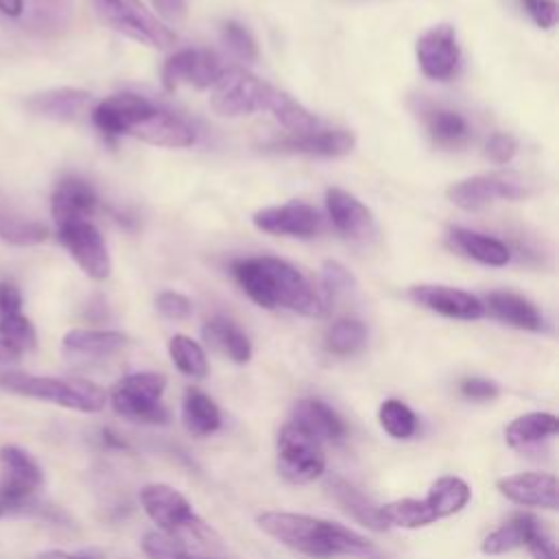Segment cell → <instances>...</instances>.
Wrapping results in <instances>:
<instances>
[{"label":"cell","mask_w":559,"mask_h":559,"mask_svg":"<svg viewBox=\"0 0 559 559\" xmlns=\"http://www.w3.org/2000/svg\"><path fill=\"white\" fill-rule=\"evenodd\" d=\"M231 273L247 297L262 308H286L304 317H321L325 304L312 284L286 260L273 255L238 258Z\"/></svg>","instance_id":"6da1fadb"},{"label":"cell","mask_w":559,"mask_h":559,"mask_svg":"<svg viewBox=\"0 0 559 559\" xmlns=\"http://www.w3.org/2000/svg\"><path fill=\"white\" fill-rule=\"evenodd\" d=\"M258 526L280 544L312 559L365 557L373 552V544L365 535L306 513L264 511L258 515Z\"/></svg>","instance_id":"7a4b0ae2"},{"label":"cell","mask_w":559,"mask_h":559,"mask_svg":"<svg viewBox=\"0 0 559 559\" xmlns=\"http://www.w3.org/2000/svg\"><path fill=\"white\" fill-rule=\"evenodd\" d=\"M0 389L50 402L79 413H98L105 408L107 393L98 384L81 378H55V376H31L22 371H2Z\"/></svg>","instance_id":"3957f363"},{"label":"cell","mask_w":559,"mask_h":559,"mask_svg":"<svg viewBox=\"0 0 559 559\" xmlns=\"http://www.w3.org/2000/svg\"><path fill=\"white\" fill-rule=\"evenodd\" d=\"M140 504L144 513L157 524L159 533L183 542L186 535L205 537L212 531L194 513L188 498L166 483H148L140 489Z\"/></svg>","instance_id":"277c9868"},{"label":"cell","mask_w":559,"mask_h":559,"mask_svg":"<svg viewBox=\"0 0 559 559\" xmlns=\"http://www.w3.org/2000/svg\"><path fill=\"white\" fill-rule=\"evenodd\" d=\"M166 378L155 371H140L120 378L111 389V408L138 424H164L168 411L162 404Z\"/></svg>","instance_id":"5b68a950"},{"label":"cell","mask_w":559,"mask_h":559,"mask_svg":"<svg viewBox=\"0 0 559 559\" xmlns=\"http://www.w3.org/2000/svg\"><path fill=\"white\" fill-rule=\"evenodd\" d=\"M100 17L124 37L144 46L168 50L175 46L177 35L157 15H153L140 0H94Z\"/></svg>","instance_id":"8992f818"},{"label":"cell","mask_w":559,"mask_h":559,"mask_svg":"<svg viewBox=\"0 0 559 559\" xmlns=\"http://www.w3.org/2000/svg\"><path fill=\"white\" fill-rule=\"evenodd\" d=\"M269 83L251 74L240 66L223 68L221 76L212 85L210 107L223 118L251 116L264 109Z\"/></svg>","instance_id":"52a82bcc"},{"label":"cell","mask_w":559,"mask_h":559,"mask_svg":"<svg viewBox=\"0 0 559 559\" xmlns=\"http://www.w3.org/2000/svg\"><path fill=\"white\" fill-rule=\"evenodd\" d=\"M277 469L297 485L317 480L325 472L323 443L293 421H286L277 435Z\"/></svg>","instance_id":"ba28073f"},{"label":"cell","mask_w":559,"mask_h":559,"mask_svg":"<svg viewBox=\"0 0 559 559\" xmlns=\"http://www.w3.org/2000/svg\"><path fill=\"white\" fill-rule=\"evenodd\" d=\"M44 485L39 463L17 445L0 448V502L7 511L35 507V493Z\"/></svg>","instance_id":"9c48e42d"},{"label":"cell","mask_w":559,"mask_h":559,"mask_svg":"<svg viewBox=\"0 0 559 559\" xmlns=\"http://www.w3.org/2000/svg\"><path fill=\"white\" fill-rule=\"evenodd\" d=\"M57 236L87 277L105 280L109 275L111 260L105 240L94 223H90L87 218L61 223L57 225Z\"/></svg>","instance_id":"30bf717a"},{"label":"cell","mask_w":559,"mask_h":559,"mask_svg":"<svg viewBox=\"0 0 559 559\" xmlns=\"http://www.w3.org/2000/svg\"><path fill=\"white\" fill-rule=\"evenodd\" d=\"M415 55L424 76L450 81L461 68V48L456 31L450 24L430 26L415 44Z\"/></svg>","instance_id":"8fae6325"},{"label":"cell","mask_w":559,"mask_h":559,"mask_svg":"<svg viewBox=\"0 0 559 559\" xmlns=\"http://www.w3.org/2000/svg\"><path fill=\"white\" fill-rule=\"evenodd\" d=\"M528 190L504 175H474L448 186L445 197L450 203L465 212H476L493 203L496 199L518 201L524 199Z\"/></svg>","instance_id":"7c38bea8"},{"label":"cell","mask_w":559,"mask_h":559,"mask_svg":"<svg viewBox=\"0 0 559 559\" xmlns=\"http://www.w3.org/2000/svg\"><path fill=\"white\" fill-rule=\"evenodd\" d=\"M408 297L424 306L426 310H432L448 319H461V321H476L485 314V304L465 290L441 286V284H417L408 288Z\"/></svg>","instance_id":"4fadbf2b"},{"label":"cell","mask_w":559,"mask_h":559,"mask_svg":"<svg viewBox=\"0 0 559 559\" xmlns=\"http://www.w3.org/2000/svg\"><path fill=\"white\" fill-rule=\"evenodd\" d=\"M253 225L260 231L273 236H290V238H310L319 231L321 218L319 212L308 203H284L258 210L253 214Z\"/></svg>","instance_id":"5bb4252c"},{"label":"cell","mask_w":559,"mask_h":559,"mask_svg":"<svg viewBox=\"0 0 559 559\" xmlns=\"http://www.w3.org/2000/svg\"><path fill=\"white\" fill-rule=\"evenodd\" d=\"M127 135H133L146 144L153 146H166V148H183L194 142L192 127L175 116L173 111L151 105L140 120L129 129Z\"/></svg>","instance_id":"9a60e30c"},{"label":"cell","mask_w":559,"mask_h":559,"mask_svg":"<svg viewBox=\"0 0 559 559\" xmlns=\"http://www.w3.org/2000/svg\"><path fill=\"white\" fill-rule=\"evenodd\" d=\"M356 146V138L352 131L334 129V131H306V133H288L264 144L269 151L280 153H297L312 157H343L352 153Z\"/></svg>","instance_id":"2e32d148"},{"label":"cell","mask_w":559,"mask_h":559,"mask_svg":"<svg viewBox=\"0 0 559 559\" xmlns=\"http://www.w3.org/2000/svg\"><path fill=\"white\" fill-rule=\"evenodd\" d=\"M153 103L140 94L133 92H120L114 96H107L92 109V122L94 127L109 140H116L120 135H127L129 129L140 120V116L151 107Z\"/></svg>","instance_id":"e0dca14e"},{"label":"cell","mask_w":559,"mask_h":559,"mask_svg":"<svg viewBox=\"0 0 559 559\" xmlns=\"http://www.w3.org/2000/svg\"><path fill=\"white\" fill-rule=\"evenodd\" d=\"M498 491L520 504V507H539V509H557V478L546 472H520L500 478Z\"/></svg>","instance_id":"ac0fdd59"},{"label":"cell","mask_w":559,"mask_h":559,"mask_svg":"<svg viewBox=\"0 0 559 559\" xmlns=\"http://www.w3.org/2000/svg\"><path fill=\"white\" fill-rule=\"evenodd\" d=\"M328 216L332 218L334 229L345 238H367L373 231V214L365 203H360L354 194L341 188H328L325 192Z\"/></svg>","instance_id":"d6986e66"},{"label":"cell","mask_w":559,"mask_h":559,"mask_svg":"<svg viewBox=\"0 0 559 559\" xmlns=\"http://www.w3.org/2000/svg\"><path fill=\"white\" fill-rule=\"evenodd\" d=\"M295 426H299L301 430H306L308 435H312L317 441H330V443H338L345 439L347 435V426L341 419V415L328 406L321 400H299L293 411H290V419Z\"/></svg>","instance_id":"ffe728a7"},{"label":"cell","mask_w":559,"mask_h":559,"mask_svg":"<svg viewBox=\"0 0 559 559\" xmlns=\"http://www.w3.org/2000/svg\"><path fill=\"white\" fill-rule=\"evenodd\" d=\"M96 205H98L96 190L81 177L61 179L50 199L55 225H61L68 221H81V218L90 221V216L96 212Z\"/></svg>","instance_id":"44dd1931"},{"label":"cell","mask_w":559,"mask_h":559,"mask_svg":"<svg viewBox=\"0 0 559 559\" xmlns=\"http://www.w3.org/2000/svg\"><path fill=\"white\" fill-rule=\"evenodd\" d=\"M485 310L489 314L511 328L528 330V332H542L546 328L542 312L533 301L526 297L511 293V290H493L485 297Z\"/></svg>","instance_id":"7402d4cb"},{"label":"cell","mask_w":559,"mask_h":559,"mask_svg":"<svg viewBox=\"0 0 559 559\" xmlns=\"http://www.w3.org/2000/svg\"><path fill=\"white\" fill-rule=\"evenodd\" d=\"M92 103V94L79 87H55L39 94H33L26 100V107L44 118L70 122L76 120Z\"/></svg>","instance_id":"603a6c76"},{"label":"cell","mask_w":559,"mask_h":559,"mask_svg":"<svg viewBox=\"0 0 559 559\" xmlns=\"http://www.w3.org/2000/svg\"><path fill=\"white\" fill-rule=\"evenodd\" d=\"M127 345V336L116 330H70L63 336V352L79 360H100Z\"/></svg>","instance_id":"cb8c5ba5"},{"label":"cell","mask_w":559,"mask_h":559,"mask_svg":"<svg viewBox=\"0 0 559 559\" xmlns=\"http://www.w3.org/2000/svg\"><path fill=\"white\" fill-rule=\"evenodd\" d=\"M448 240H450L452 249H456L463 255H467L480 264H487V266H504L511 260V251L502 240L491 238L480 231H474V229L452 227L448 234Z\"/></svg>","instance_id":"d4e9b609"},{"label":"cell","mask_w":559,"mask_h":559,"mask_svg":"<svg viewBox=\"0 0 559 559\" xmlns=\"http://www.w3.org/2000/svg\"><path fill=\"white\" fill-rule=\"evenodd\" d=\"M325 487L330 491V496L356 520L360 522L362 526L371 528V531H384V522L380 518V507L367 498L360 489H356L349 480L336 476V474H330L328 480H325Z\"/></svg>","instance_id":"484cf974"},{"label":"cell","mask_w":559,"mask_h":559,"mask_svg":"<svg viewBox=\"0 0 559 559\" xmlns=\"http://www.w3.org/2000/svg\"><path fill=\"white\" fill-rule=\"evenodd\" d=\"M37 345V334L22 312L9 314L0 319V369L11 371L13 365L22 360V356Z\"/></svg>","instance_id":"4316f807"},{"label":"cell","mask_w":559,"mask_h":559,"mask_svg":"<svg viewBox=\"0 0 559 559\" xmlns=\"http://www.w3.org/2000/svg\"><path fill=\"white\" fill-rule=\"evenodd\" d=\"M201 334L210 347H214L229 360L238 365H245L251 360V343L234 321L225 317H212L210 321L203 323Z\"/></svg>","instance_id":"83f0119b"},{"label":"cell","mask_w":559,"mask_h":559,"mask_svg":"<svg viewBox=\"0 0 559 559\" xmlns=\"http://www.w3.org/2000/svg\"><path fill=\"white\" fill-rule=\"evenodd\" d=\"M539 526H542V522L535 515L515 513L483 539L480 550L485 555H504V552H511L515 548H522V546H526L528 537Z\"/></svg>","instance_id":"f1b7e54d"},{"label":"cell","mask_w":559,"mask_h":559,"mask_svg":"<svg viewBox=\"0 0 559 559\" xmlns=\"http://www.w3.org/2000/svg\"><path fill=\"white\" fill-rule=\"evenodd\" d=\"M181 421L194 437H207L221 428V411L216 402L201 389H186L181 404Z\"/></svg>","instance_id":"f546056e"},{"label":"cell","mask_w":559,"mask_h":559,"mask_svg":"<svg viewBox=\"0 0 559 559\" xmlns=\"http://www.w3.org/2000/svg\"><path fill=\"white\" fill-rule=\"evenodd\" d=\"M557 430H559V421L552 413L533 411L515 417L504 428V439L511 448H528L555 437Z\"/></svg>","instance_id":"4dcf8cb0"},{"label":"cell","mask_w":559,"mask_h":559,"mask_svg":"<svg viewBox=\"0 0 559 559\" xmlns=\"http://www.w3.org/2000/svg\"><path fill=\"white\" fill-rule=\"evenodd\" d=\"M262 111H269L288 133H306L312 131L317 124L314 116L301 103L273 85H269Z\"/></svg>","instance_id":"1f68e13d"},{"label":"cell","mask_w":559,"mask_h":559,"mask_svg":"<svg viewBox=\"0 0 559 559\" xmlns=\"http://www.w3.org/2000/svg\"><path fill=\"white\" fill-rule=\"evenodd\" d=\"M469 498H472V489L463 478L441 476L430 485L424 500L430 507V511L435 513V518L439 520V518H448V515H454L461 509H465Z\"/></svg>","instance_id":"d6a6232c"},{"label":"cell","mask_w":559,"mask_h":559,"mask_svg":"<svg viewBox=\"0 0 559 559\" xmlns=\"http://www.w3.org/2000/svg\"><path fill=\"white\" fill-rule=\"evenodd\" d=\"M48 238V227L39 221L22 216L7 203H0V240L17 247L39 245Z\"/></svg>","instance_id":"836d02e7"},{"label":"cell","mask_w":559,"mask_h":559,"mask_svg":"<svg viewBox=\"0 0 559 559\" xmlns=\"http://www.w3.org/2000/svg\"><path fill=\"white\" fill-rule=\"evenodd\" d=\"M424 124H426V131L432 138V142L439 146H459L469 135L467 120L459 111H452V109L432 107V109L424 111Z\"/></svg>","instance_id":"e575fe53"},{"label":"cell","mask_w":559,"mask_h":559,"mask_svg":"<svg viewBox=\"0 0 559 559\" xmlns=\"http://www.w3.org/2000/svg\"><path fill=\"white\" fill-rule=\"evenodd\" d=\"M380 518L384 526L393 528H424L437 522L435 513L426 504V500L417 498H400L380 507Z\"/></svg>","instance_id":"d590c367"},{"label":"cell","mask_w":559,"mask_h":559,"mask_svg":"<svg viewBox=\"0 0 559 559\" xmlns=\"http://www.w3.org/2000/svg\"><path fill=\"white\" fill-rule=\"evenodd\" d=\"M168 354H170L173 365H175L183 376H190V378H205L207 371H210L207 356H205L203 347H201L197 341H192L190 336H186V334H175V336L168 341Z\"/></svg>","instance_id":"8d00e7d4"},{"label":"cell","mask_w":559,"mask_h":559,"mask_svg":"<svg viewBox=\"0 0 559 559\" xmlns=\"http://www.w3.org/2000/svg\"><path fill=\"white\" fill-rule=\"evenodd\" d=\"M367 341V328L358 319H338L325 332V347L336 356L358 352Z\"/></svg>","instance_id":"74e56055"},{"label":"cell","mask_w":559,"mask_h":559,"mask_svg":"<svg viewBox=\"0 0 559 559\" xmlns=\"http://www.w3.org/2000/svg\"><path fill=\"white\" fill-rule=\"evenodd\" d=\"M378 419H380V426L384 428V432L393 439H411L419 428L417 415L404 402H400L395 397H389L380 404Z\"/></svg>","instance_id":"f35d334b"},{"label":"cell","mask_w":559,"mask_h":559,"mask_svg":"<svg viewBox=\"0 0 559 559\" xmlns=\"http://www.w3.org/2000/svg\"><path fill=\"white\" fill-rule=\"evenodd\" d=\"M142 550L148 559H212L205 555H197L183 542L168 537L159 531H148L142 537Z\"/></svg>","instance_id":"ab89813d"},{"label":"cell","mask_w":559,"mask_h":559,"mask_svg":"<svg viewBox=\"0 0 559 559\" xmlns=\"http://www.w3.org/2000/svg\"><path fill=\"white\" fill-rule=\"evenodd\" d=\"M221 39L223 44L242 61H255L258 59V44L253 35L238 22L227 20L221 26Z\"/></svg>","instance_id":"60d3db41"},{"label":"cell","mask_w":559,"mask_h":559,"mask_svg":"<svg viewBox=\"0 0 559 559\" xmlns=\"http://www.w3.org/2000/svg\"><path fill=\"white\" fill-rule=\"evenodd\" d=\"M221 72H223L221 61L212 50H197L194 48V59H192L188 85H192L197 90L212 87L216 83V79L221 76Z\"/></svg>","instance_id":"b9f144b4"},{"label":"cell","mask_w":559,"mask_h":559,"mask_svg":"<svg viewBox=\"0 0 559 559\" xmlns=\"http://www.w3.org/2000/svg\"><path fill=\"white\" fill-rule=\"evenodd\" d=\"M72 15L70 0H33V20L41 28H61Z\"/></svg>","instance_id":"7bdbcfd3"},{"label":"cell","mask_w":559,"mask_h":559,"mask_svg":"<svg viewBox=\"0 0 559 559\" xmlns=\"http://www.w3.org/2000/svg\"><path fill=\"white\" fill-rule=\"evenodd\" d=\"M192 59H194V48H186L168 57V61L162 68V85L166 92H175L183 83L188 85Z\"/></svg>","instance_id":"ee69618b"},{"label":"cell","mask_w":559,"mask_h":559,"mask_svg":"<svg viewBox=\"0 0 559 559\" xmlns=\"http://www.w3.org/2000/svg\"><path fill=\"white\" fill-rule=\"evenodd\" d=\"M321 286L328 295H338L354 286V275L336 260H325L321 266Z\"/></svg>","instance_id":"f6af8a7d"},{"label":"cell","mask_w":559,"mask_h":559,"mask_svg":"<svg viewBox=\"0 0 559 559\" xmlns=\"http://www.w3.org/2000/svg\"><path fill=\"white\" fill-rule=\"evenodd\" d=\"M155 306L166 319H173V321H183L192 314V301L186 295L175 290L159 293L155 299Z\"/></svg>","instance_id":"bcb514c9"},{"label":"cell","mask_w":559,"mask_h":559,"mask_svg":"<svg viewBox=\"0 0 559 559\" xmlns=\"http://www.w3.org/2000/svg\"><path fill=\"white\" fill-rule=\"evenodd\" d=\"M518 153V140L511 133H493L485 144V155L493 164H509Z\"/></svg>","instance_id":"7dc6e473"},{"label":"cell","mask_w":559,"mask_h":559,"mask_svg":"<svg viewBox=\"0 0 559 559\" xmlns=\"http://www.w3.org/2000/svg\"><path fill=\"white\" fill-rule=\"evenodd\" d=\"M524 11L539 28H552L557 22V2L555 0H520Z\"/></svg>","instance_id":"c3c4849f"},{"label":"cell","mask_w":559,"mask_h":559,"mask_svg":"<svg viewBox=\"0 0 559 559\" xmlns=\"http://www.w3.org/2000/svg\"><path fill=\"white\" fill-rule=\"evenodd\" d=\"M461 393L469 400H478V402H485V400H493L500 391H498V384L487 380V378H465L461 382Z\"/></svg>","instance_id":"681fc988"},{"label":"cell","mask_w":559,"mask_h":559,"mask_svg":"<svg viewBox=\"0 0 559 559\" xmlns=\"http://www.w3.org/2000/svg\"><path fill=\"white\" fill-rule=\"evenodd\" d=\"M528 552L533 555V559H557V548L552 537L548 535V531L544 526H539L526 542Z\"/></svg>","instance_id":"f907efd6"},{"label":"cell","mask_w":559,"mask_h":559,"mask_svg":"<svg viewBox=\"0 0 559 559\" xmlns=\"http://www.w3.org/2000/svg\"><path fill=\"white\" fill-rule=\"evenodd\" d=\"M155 11L170 24H179L188 15V2L186 0H151Z\"/></svg>","instance_id":"816d5d0a"},{"label":"cell","mask_w":559,"mask_h":559,"mask_svg":"<svg viewBox=\"0 0 559 559\" xmlns=\"http://www.w3.org/2000/svg\"><path fill=\"white\" fill-rule=\"evenodd\" d=\"M20 308H22L20 290L9 282H0V319L9 314H17Z\"/></svg>","instance_id":"f5cc1de1"},{"label":"cell","mask_w":559,"mask_h":559,"mask_svg":"<svg viewBox=\"0 0 559 559\" xmlns=\"http://www.w3.org/2000/svg\"><path fill=\"white\" fill-rule=\"evenodd\" d=\"M37 559H100L94 552H68V550H46Z\"/></svg>","instance_id":"db71d44e"},{"label":"cell","mask_w":559,"mask_h":559,"mask_svg":"<svg viewBox=\"0 0 559 559\" xmlns=\"http://www.w3.org/2000/svg\"><path fill=\"white\" fill-rule=\"evenodd\" d=\"M24 11V0H0V13L9 17H17Z\"/></svg>","instance_id":"11a10c76"},{"label":"cell","mask_w":559,"mask_h":559,"mask_svg":"<svg viewBox=\"0 0 559 559\" xmlns=\"http://www.w3.org/2000/svg\"><path fill=\"white\" fill-rule=\"evenodd\" d=\"M100 441L107 445V448H118V450H124L127 448V443H124V439H120L114 430H109V428H103L100 430Z\"/></svg>","instance_id":"9f6ffc18"},{"label":"cell","mask_w":559,"mask_h":559,"mask_svg":"<svg viewBox=\"0 0 559 559\" xmlns=\"http://www.w3.org/2000/svg\"><path fill=\"white\" fill-rule=\"evenodd\" d=\"M4 513H7V509H4V504H2V502H0V518H2V515H4Z\"/></svg>","instance_id":"6f0895ef"}]
</instances>
